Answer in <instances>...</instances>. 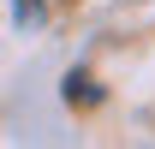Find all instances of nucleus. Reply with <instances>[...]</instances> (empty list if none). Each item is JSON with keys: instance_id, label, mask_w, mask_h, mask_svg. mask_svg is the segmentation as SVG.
I'll return each mask as SVG.
<instances>
[{"instance_id": "obj_1", "label": "nucleus", "mask_w": 155, "mask_h": 149, "mask_svg": "<svg viewBox=\"0 0 155 149\" xmlns=\"http://www.w3.org/2000/svg\"><path fill=\"white\" fill-rule=\"evenodd\" d=\"M66 95H72V101H96V90H90V78H84V72L66 78Z\"/></svg>"}]
</instances>
